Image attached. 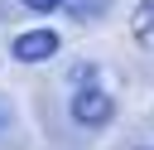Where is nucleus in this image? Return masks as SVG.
Segmentation results:
<instances>
[{"label":"nucleus","instance_id":"obj_1","mask_svg":"<svg viewBox=\"0 0 154 150\" xmlns=\"http://www.w3.org/2000/svg\"><path fill=\"white\" fill-rule=\"evenodd\" d=\"M67 111H72V121H77V126L101 131V126L116 116V97H111L106 87H77V92H72V102H67Z\"/></svg>","mask_w":154,"mask_h":150},{"label":"nucleus","instance_id":"obj_2","mask_svg":"<svg viewBox=\"0 0 154 150\" xmlns=\"http://www.w3.org/2000/svg\"><path fill=\"white\" fill-rule=\"evenodd\" d=\"M10 53H14L19 63H43V58L58 53V34H53V29H29V34H19V39L10 44Z\"/></svg>","mask_w":154,"mask_h":150},{"label":"nucleus","instance_id":"obj_3","mask_svg":"<svg viewBox=\"0 0 154 150\" xmlns=\"http://www.w3.org/2000/svg\"><path fill=\"white\" fill-rule=\"evenodd\" d=\"M130 34H135V44H154V0L135 5V15H130Z\"/></svg>","mask_w":154,"mask_h":150},{"label":"nucleus","instance_id":"obj_4","mask_svg":"<svg viewBox=\"0 0 154 150\" xmlns=\"http://www.w3.org/2000/svg\"><path fill=\"white\" fill-rule=\"evenodd\" d=\"M63 10L72 15V24H91V19H96V15L106 10V0H67Z\"/></svg>","mask_w":154,"mask_h":150},{"label":"nucleus","instance_id":"obj_5","mask_svg":"<svg viewBox=\"0 0 154 150\" xmlns=\"http://www.w3.org/2000/svg\"><path fill=\"white\" fill-rule=\"evenodd\" d=\"M67 0H24V10H34V15H48V10H63Z\"/></svg>","mask_w":154,"mask_h":150},{"label":"nucleus","instance_id":"obj_6","mask_svg":"<svg viewBox=\"0 0 154 150\" xmlns=\"http://www.w3.org/2000/svg\"><path fill=\"white\" fill-rule=\"evenodd\" d=\"M5 126H10V102L0 97V135H5Z\"/></svg>","mask_w":154,"mask_h":150},{"label":"nucleus","instance_id":"obj_7","mask_svg":"<svg viewBox=\"0 0 154 150\" xmlns=\"http://www.w3.org/2000/svg\"><path fill=\"white\" fill-rule=\"evenodd\" d=\"M140 150H149V145H140Z\"/></svg>","mask_w":154,"mask_h":150}]
</instances>
